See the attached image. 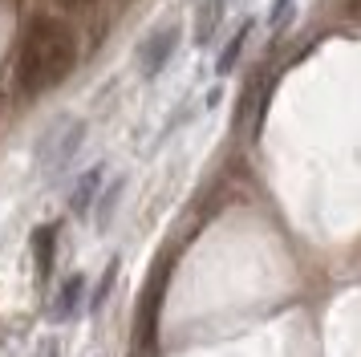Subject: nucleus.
Here are the masks:
<instances>
[{
	"label": "nucleus",
	"instance_id": "obj_10",
	"mask_svg": "<svg viewBox=\"0 0 361 357\" xmlns=\"http://www.w3.org/2000/svg\"><path fill=\"white\" fill-rule=\"evenodd\" d=\"M288 4H293V0H276V8H272V25H276V32H280V20H284V13H288Z\"/></svg>",
	"mask_w": 361,
	"mask_h": 357
},
{
	"label": "nucleus",
	"instance_id": "obj_3",
	"mask_svg": "<svg viewBox=\"0 0 361 357\" xmlns=\"http://www.w3.org/2000/svg\"><path fill=\"white\" fill-rule=\"evenodd\" d=\"M175 49H179V25H163V29H154L142 41L138 49V69H142V78H159L166 69V61L175 57Z\"/></svg>",
	"mask_w": 361,
	"mask_h": 357
},
{
	"label": "nucleus",
	"instance_id": "obj_4",
	"mask_svg": "<svg viewBox=\"0 0 361 357\" xmlns=\"http://www.w3.org/2000/svg\"><path fill=\"white\" fill-rule=\"evenodd\" d=\"M224 4L228 0H199L195 4V41L199 45H207L215 32H219V25H224Z\"/></svg>",
	"mask_w": 361,
	"mask_h": 357
},
{
	"label": "nucleus",
	"instance_id": "obj_8",
	"mask_svg": "<svg viewBox=\"0 0 361 357\" xmlns=\"http://www.w3.org/2000/svg\"><path fill=\"white\" fill-rule=\"evenodd\" d=\"M252 25H256V20H244V25H240V32H235V37L228 41L224 57H219V73H231V65L240 61V53H244V41L252 37Z\"/></svg>",
	"mask_w": 361,
	"mask_h": 357
},
{
	"label": "nucleus",
	"instance_id": "obj_5",
	"mask_svg": "<svg viewBox=\"0 0 361 357\" xmlns=\"http://www.w3.org/2000/svg\"><path fill=\"white\" fill-rule=\"evenodd\" d=\"M53 248H57V227L45 224L33 231V264H37V276L45 280L53 272Z\"/></svg>",
	"mask_w": 361,
	"mask_h": 357
},
{
	"label": "nucleus",
	"instance_id": "obj_11",
	"mask_svg": "<svg viewBox=\"0 0 361 357\" xmlns=\"http://www.w3.org/2000/svg\"><path fill=\"white\" fill-rule=\"evenodd\" d=\"M349 16H353V20H361V0H349Z\"/></svg>",
	"mask_w": 361,
	"mask_h": 357
},
{
	"label": "nucleus",
	"instance_id": "obj_1",
	"mask_svg": "<svg viewBox=\"0 0 361 357\" xmlns=\"http://www.w3.org/2000/svg\"><path fill=\"white\" fill-rule=\"evenodd\" d=\"M78 65V37L69 25L53 20V16H37L25 41H20L17 57V85L25 94H49L73 73Z\"/></svg>",
	"mask_w": 361,
	"mask_h": 357
},
{
	"label": "nucleus",
	"instance_id": "obj_2",
	"mask_svg": "<svg viewBox=\"0 0 361 357\" xmlns=\"http://www.w3.org/2000/svg\"><path fill=\"white\" fill-rule=\"evenodd\" d=\"M82 138H85V122H78V118H57V122L41 134V143H37V167H41L45 175H57V171L78 155Z\"/></svg>",
	"mask_w": 361,
	"mask_h": 357
},
{
	"label": "nucleus",
	"instance_id": "obj_7",
	"mask_svg": "<svg viewBox=\"0 0 361 357\" xmlns=\"http://www.w3.org/2000/svg\"><path fill=\"white\" fill-rule=\"evenodd\" d=\"M98 183H102V171H85V175L78 178V187H73V199H69V207L78 211V215H85V211H90L94 195H98Z\"/></svg>",
	"mask_w": 361,
	"mask_h": 357
},
{
	"label": "nucleus",
	"instance_id": "obj_6",
	"mask_svg": "<svg viewBox=\"0 0 361 357\" xmlns=\"http://www.w3.org/2000/svg\"><path fill=\"white\" fill-rule=\"evenodd\" d=\"M82 292H85V280H82V276H69L66 284H61V292H57L53 308H49L53 321H66V317H73V308H78V301H82Z\"/></svg>",
	"mask_w": 361,
	"mask_h": 357
},
{
	"label": "nucleus",
	"instance_id": "obj_9",
	"mask_svg": "<svg viewBox=\"0 0 361 357\" xmlns=\"http://www.w3.org/2000/svg\"><path fill=\"white\" fill-rule=\"evenodd\" d=\"M29 357H57V341L45 337V341H41V345L33 349V353H29Z\"/></svg>",
	"mask_w": 361,
	"mask_h": 357
}]
</instances>
